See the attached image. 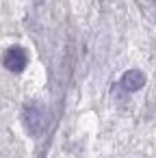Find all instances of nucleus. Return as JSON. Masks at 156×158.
I'll use <instances>...</instances> for the list:
<instances>
[{
    "instance_id": "f257e3e1",
    "label": "nucleus",
    "mask_w": 156,
    "mask_h": 158,
    "mask_svg": "<svg viewBox=\"0 0 156 158\" xmlns=\"http://www.w3.org/2000/svg\"><path fill=\"white\" fill-rule=\"evenodd\" d=\"M22 121H24V128L31 136H41L48 128V113H46V106L39 104V102H28L24 108H22Z\"/></svg>"
},
{
    "instance_id": "f03ea898",
    "label": "nucleus",
    "mask_w": 156,
    "mask_h": 158,
    "mask_svg": "<svg viewBox=\"0 0 156 158\" xmlns=\"http://www.w3.org/2000/svg\"><path fill=\"white\" fill-rule=\"evenodd\" d=\"M2 65H5L11 74L24 72V67L28 65V54H26V50L20 48V46L9 48V50L5 52V56H2Z\"/></svg>"
},
{
    "instance_id": "7ed1b4c3",
    "label": "nucleus",
    "mask_w": 156,
    "mask_h": 158,
    "mask_svg": "<svg viewBox=\"0 0 156 158\" xmlns=\"http://www.w3.org/2000/svg\"><path fill=\"white\" fill-rule=\"evenodd\" d=\"M143 85H145V74L139 72V69H128L121 76V87L126 91H139Z\"/></svg>"
},
{
    "instance_id": "20e7f679",
    "label": "nucleus",
    "mask_w": 156,
    "mask_h": 158,
    "mask_svg": "<svg viewBox=\"0 0 156 158\" xmlns=\"http://www.w3.org/2000/svg\"><path fill=\"white\" fill-rule=\"evenodd\" d=\"M35 2H37V5H41V2H44V0H35Z\"/></svg>"
},
{
    "instance_id": "39448f33",
    "label": "nucleus",
    "mask_w": 156,
    "mask_h": 158,
    "mask_svg": "<svg viewBox=\"0 0 156 158\" xmlns=\"http://www.w3.org/2000/svg\"><path fill=\"white\" fill-rule=\"evenodd\" d=\"M147 2H152V0H147Z\"/></svg>"
}]
</instances>
